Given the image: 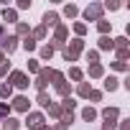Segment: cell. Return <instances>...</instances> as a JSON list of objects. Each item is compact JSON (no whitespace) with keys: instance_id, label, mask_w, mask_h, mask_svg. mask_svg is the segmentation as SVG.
<instances>
[{"instance_id":"cell-1","label":"cell","mask_w":130,"mask_h":130,"mask_svg":"<svg viewBox=\"0 0 130 130\" xmlns=\"http://www.w3.org/2000/svg\"><path fill=\"white\" fill-rule=\"evenodd\" d=\"M48 79H54V84H56V82H64V74L56 72V69H38V77H36V82H33L36 89H38V92H46Z\"/></svg>"},{"instance_id":"cell-2","label":"cell","mask_w":130,"mask_h":130,"mask_svg":"<svg viewBox=\"0 0 130 130\" xmlns=\"http://www.w3.org/2000/svg\"><path fill=\"white\" fill-rule=\"evenodd\" d=\"M117 117H120V110H117V107H107V110H102L105 130H115V125H117Z\"/></svg>"},{"instance_id":"cell-3","label":"cell","mask_w":130,"mask_h":130,"mask_svg":"<svg viewBox=\"0 0 130 130\" xmlns=\"http://www.w3.org/2000/svg\"><path fill=\"white\" fill-rule=\"evenodd\" d=\"M18 36H0V51L3 54H13L15 48H18Z\"/></svg>"},{"instance_id":"cell-4","label":"cell","mask_w":130,"mask_h":130,"mask_svg":"<svg viewBox=\"0 0 130 130\" xmlns=\"http://www.w3.org/2000/svg\"><path fill=\"white\" fill-rule=\"evenodd\" d=\"M8 84H10V87H18V89H26V87H28L31 82H28V77H26L23 72H13V74H10V82H8Z\"/></svg>"},{"instance_id":"cell-5","label":"cell","mask_w":130,"mask_h":130,"mask_svg":"<svg viewBox=\"0 0 130 130\" xmlns=\"http://www.w3.org/2000/svg\"><path fill=\"white\" fill-rule=\"evenodd\" d=\"M26 125H28L31 130H38V127L43 125V115H41V112H28V115H26Z\"/></svg>"},{"instance_id":"cell-6","label":"cell","mask_w":130,"mask_h":130,"mask_svg":"<svg viewBox=\"0 0 130 130\" xmlns=\"http://www.w3.org/2000/svg\"><path fill=\"white\" fill-rule=\"evenodd\" d=\"M102 10H105V8L94 3V5H89V8L84 10V18H87V21H102Z\"/></svg>"},{"instance_id":"cell-7","label":"cell","mask_w":130,"mask_h":130,"mask_svg":"<svg viewBox=\"0 0 130 130\" xmlns=\"http://www.w3.org/2000/svg\"><path fill=\"white\" fill-rule=\"evenodd\" d=\"M28 105H31V102H28V97H23V94H18V97L13 100V110H15V112H28Z\"/></svg>"},{"instance_id":"cell-8","label":"cell","mask_w":130,"mask_h":130,"mask_svg":"<svg viewBox=\"0 0 130 130\" xmlns=\"http://www.w3.org/2000/svg\"><path fill=\"white\" fill-rule=\"evenodd\" d=\"M41 26H43V28H48V26H54V28H56V26H59V15H56V13H46Z\"/></svg>"},{"instance_id":"cell-9","label":"cell","mask_w":130,"mask_h":130,"mask_svg":"<svg viewBox=\"0 0 130 130\" xmlns=\"http://www.w3.org/2000/svg\"><path fill=\"white\" fill-rule=\"evenodd\" d=\"M56 92H59V94H61L64 100H67V97L72 94V87H69L67 82H56Z\"/></svg>"},{"instance_id":"cell-10","label":"cell","mask_w":130,"mask_h":130,"mask_svg":"<svg viewBox=\"0 0 130 130\" xmlns=\"http://www.w3.org/2000/svg\"><path fill=\"white\" fill-rule=\"evenodd\" d=\"M46 110H48V115H51V117H61V115H64V107H61V105H56V102H51Z\"/></svg>"},{"instance_id":"cell-11","label":"cell","mask_w":130,"mask_h":130,"mask_svg":"<svg viewBox=\"0 0 130 130\" xmlns=\"http://www.w3.org/2000/svg\"><path fill=\"white\" fill-rule=\"evenodd\" d=\"M18 127H21V122L15 117H5L3 120V130H18Z\"/></svg>"},{"instance_id":"cell-12","label":"cell","mask_w":130,"mask_h":130,"mask_svg":"<svg viewBox=\"0 0 130 130\" xmlns=\"http://www.w3.org/2000/svg\"><path fill=\"white\" fill-rule=\"evenodd\" d=\"M89 77H105V69H102V64H92V67H89Z\"/></svg>"},{"instance_id":"cell-13","label":"cell","mask_w":130,"mask_h":130,"mask_svg":"<svg viewBox=\"0 0 130 130\" xmlns=\"http://www.w3.org/2000/svg\"><path fill=\"white\" fill-rule=\"evenodd\" d=\"M100 48H102V51H107V48H115V41H112L110 36H102V38H100Z\"/></svg>"},{"instance_id":"cell-14","label":"cell","mask_w":130,"mask_h":130,"mask_svg":"<svg viewBox=\"0 0 130 130\" xmlns=\"http://www.w3.org/2000/svg\"><path fill=\"white\" fill-rule=\"evenodd\" d=\"M67 48H69V51H74V54H79V51L84 48V41H82V38H74V41H72Z\"/></svg>"},{"instance_id":"cell-15","label":"cell","mask_w":130,"mask_h":130,"mask_svg":"<svg viewBox=\"0 0 130 130\" xmlns=\"http://www.w3.org/2000/svg\"><path fill=\"white\" fill-rule=\"evenodd\" d=\"M54 51H56V48H54L51 43H48V46H43V48H41V59H43V61H48V59L54 56Z\"/></svg>"},{"instance_id":"cell-16","label":"cell","mask_w":130,"mask_h":130,"mask_svg":"<svg viewBox=\"0 0 130 130\" xmlns=\"http://www.w3.org/2000/svg\"><path fill=\"white\" fill-rule=\"evenodd\" d=\"M82 117H84L87 122H92V120L97 117V110H92V107H84V110H82Z\"/></svg>"},{"instance_id":"cell-17","label":"cell","mask_w":130,"mask_h":130,"mask_svg":"<svg viewBox=\"0 0 130 130\" xmlns=\"http://www.w3.org/2000/svg\"><path fill=\"white\" fill-rule=\"evenodd\" d=\"M13 94V87L10 84H0V100H8Z\"/></svg>"},{"instance_id":"cell-18","label":"cell","mask_w":130,"mask_h":130,"mask_svg":"<svg viewBox=\"0 0 130 130\" xmlns=\"http://www.w3.org/2000/svg\"><path fill=\"white\" fill-rule=\"evenodd\" d=\"M3 18H5L8 23H18V15H15V10H8V8H5V10H3Z\"/></svg>"},{"instance_id":"cell-19","label":"cell","mask_w":130,"mask_h":130,"mask_svg":"<svg viewBox=\"0 0 130 130\" xmlns=\"http://www.w3.org/2000/svg\"><path fill=\"white\" fill-rule=\"evenodd\" d=\"M112 41H115V48H117V51H125V48H127V38H125V36L112 38Z\"/></svg>"},{"instance_id":"cell-20","label":"cell","mask_w":130,"mask_h":130,"mask_svg":"<svg viewBox=\"0 0 130 130\" xmlns=\"http://www.w3.org/2000/svg\"><path fill=\"white\" fill-rule=\"evenodd\" d=\"M105 89H107V92H115V89H117V79H115V77H107V79H105Z\"/></svg>"},{"instance_id":"cell-21","label":"cell","mask_w":130,"mask_h":130,"mask_svg":"<svg viewBox=\"0 0 130 130\" xmlns=\"http://www.w3.org/2000/svg\"><path fill=\"white\" fill-rule=\"evenodd\" d=\"M97 31H100L102 36H107V33H110V21H100V23H97Z\"/></svg>"},{"instance_id":"cell-22","label":"cell","mask_w":130,"mask_h":130,"mask_svg":"<svg viewBox=\"0 0 130 130\" xmlns=\"http://www.w3.org/2000/svg\"><path fill=\"white\" fill-rule=\"evenodd\" d=\"M38 105H41V107H48V105H51V97H48L46 92H38Z\"/></svg>"},{"instance_id":"cell-23","label":"cell","mask_w":130,"mask_h":130,"mask_svg":"<svg viewBox=\"0 0 130 130\" xmlns=\"http://www.w3.org/2000/svg\"><path fill=\"white\" fill-rule=\"evenodd\" d=\"M61 54H64V59H67V61H77V56H79V54H74V51H69L67 46L61 48Z\"/></svg>"},{"instance_id":"cell-24","label":"cell","mask_w":130,"mask_h":130,"mask_svg":"<svg viewBox=\"0 0 130 130\" xmlns=\"http://www.w3.org/2000/svg\"><path fill=\"white\" fill-rule=\"evenodd\" d=\"M77 92H79V94H82V97H89V92H92V87H89V84H87V82H82V84H79V89H77Z\"/></svg>"},{"instance_id":"cell-25","label":"cell","mask_w":130,"mask_h":130,"mask_svg":"<svg viewBox=\"0 0 130 130\" xmlns=\"http://www.w3.org/2000/svg\"><path fill=\"white\" fill-rule=\"evenodd\" d=\"M79 10H77V5H67V8H64V15H67V18H74Z\"/></svg>"},{"instance_id":"cell-26","label":"cell","mask_w":130,"mask_h":130,"mask_svg":"<svg viewBox=\"0 0 130 130\" xmlns=\"http://www.w3.org/2000/svg\"><path fill=\"white\" fill-rule=\"evenodd\" d=\"M74 33H77V36L82 38V36L87 33V26H84V23H74Z\"/></svg>"},{"instance_id":"cell-27","label":"cell","mask_w":130,"mask_h":130,"mask_svg":"<svg viewBox=\"0 0 130 130\" xmlns=\"http://www.w3.org/2000/svg\"><path fill=\"white\" fill-rule=\"evenodd\" d=\"M23 48H26V51H33V48H36V41H33L31 36H26V41H23Z\"/></svg>"},{"instance_id":"cell-28","label":"cell","mask_w":130,"mask_h":130,"mask_svg":"<svg viewBox=\"0 0 130 130\" xmlns=\"http://www.w3.org/2000/svg\"><path fill=\"white\" fill-rule=\"evenodd\" d=\"M15 33H18V36H28V26H26V23H18V26H15Z\"/></svg>"},{"instance_id":"cell-29","label":"cell","mask_w":130,"mask_h":130,"mask_svg":"<svg viewBox=\"0 0 130 130\" xmlns=\"http://www.w3.org/2000/svg\"><path fill=\"white\" fill-rule=\"evenodd\" d=\"M43 36H46V28H43V26H38V28L33 31V36H31V38L36 41V38H43Z\"/></svg>"},{"instance_id":"cell-30","label":"cell","mask_w":130,"mask_h":130,"mask_svg":"<svg viewBox=\"0 0 130 130\" xmlns=\"http://www.w3.org/2000/svg\"><path fill=\"white\" fill-rule=\"evenodd\" d=\"M69 77H72L74 82H79V79H82V69H77V67H74V69H69Z\"/></svg>"},{"instance_id":"cell-31","label":"cell","mask_w":130,"mask_h":130,"mask_svg":"<svg viewBox=\"0 0 130 130\" xmlns=\"http://www.w3.org/2000/svg\"><path fill=\"white\" fill-rule=\"evenodd\" d=\"M112 69H115V72H125L127 64H125V61H112Z\"/></svg>"},{"instance_id":"cell-32","label":"cell","mask_w":130,"mask_h":130,"mask_svg":"<svg viewBox=\"0 0 130 130\" xmlns=\"http://www.w3.org/2000/svg\"><path fill=\"white\" fill-rule=\"evenodd\" d=\"M8 112H10L8 102H0V117H8Z\"/></svg>"},{"instance_id":"cell-33","label":"cell","mask_w":130,"mask_h":130,"mask_svg":"<svg viewBox=\"0 0 130 130\" xmlns=\"http://www.w3.org/2000/svg\"><path fill=\"white\" fill-rule=\"evenodd\" d=\"M38 69H41V67H38V61H36V59H33V61H28V72L38 74Z\"/></svg>"},{"instance_id":"cell-34","label":"cell","mask_w":130,"mask_h":130,"mask_svg":"<svg viewBox=\"0 0 130 130\" xmlns=\"http://www.w3.org/2000/svg\"><path fill=\"white\" fill-rule=\"evenodd\" d=\"M89 100H92V102H100V100H102V92L92 89V92H89Z\"/></svg>"},{"instance_id":"cell-35","label":"cell","mask_w":130,"mask_h":130,"mask_svg":"<svg viewBox=\"0 0 130 130\" xmlns=\"http://www.w3.org/2000/svg\"><path fill=\"white\" fill-rule=\"evenodd\" d=\"M87 59H89L92 64H97V59H100V54H97V51H87Z\"/></svg>"},{"instance_id":"cell-36","label":"cell","mask_w":130,"mask_h":130,"mask_svg":"<svg viewBox=\"0 0 130 130\" xmlns=\"http://www.w3.org/2000/svg\"><path fill=\"white\" fill-rule=\"evenodd\" d=\"M8 69H10V64H8V61H3V64H0V77H5V74H8Z\"/></svg>"},{"instance_id":"cell-37","label":"cell","mask_w":130,"mask_h":130,"mask_svg":"<svg viewBox=\"0 0 130 130\" xmlns=\"http://www.w3.org/2000/svg\"><path fill=\"white\" fill-rule=\"evenodd\" d=\"M102 8H107V10H117V8H120V3H105Z\"/></svg>"},{"instance_id":"cell-38","label":"cell","mask_w":130,"mask_h":130,"mask_svg":"<svg viewBox=\"0 0 130 130\" xmlns=\"http://www.w3.org/2000/svg\"><path fill=\"white\" fill-rule=\"evenodd\" d=\"M18 8H21V10H26V8H31V0H21V3H18Z\"/></svg>"},{"instance_id":"cell-39","label":"cell","mask_w":130,"mask_h":130,"mask_svg":"<svg viewBox=\"0 0 130 130\" xmlns=\"http://www.w3.org/2000/svg\"><path fill=\"white\" fill-rule=\"evenodd\" d=\"M3 61H5V54H3V51H0V64H3Z\"/></svg>"},{"instance_id":"cell-40","label":"cell","mask_w":130,"mask_h":130,"mask_svg":"<svg viewBox=\"0 0 130 130\" xmlns=\"http://www.w3.org/2000/svg\"><path fill=\"white\" fill-rule=\"evenodd\" d=\"M54 130H67V127H64V125H56V127H54Z\"/></svg>"},{"instance_id":"cell-41","label":"cell","mask_w":130,"mask_h":130,"mask_svg":"<svg viewBox=\"0 0 130 130\" xmlns=\"http://www.w3.org/2000/svg\"><path fill=\"white\" fill-rule=\"evenodd\" d=\"M38 130H48V127H46V125H41V127H38Z\"/></svg>"},{"instance_id":"cell-42","label":"cell","mask_w":130,"mask_h":130,"mask_svg":"<svg viewBox=\"0 0 130 130\" xmlns=\"http://www.w3.org/2000/svg\"><path fill=\"white\" fill-rule=\"evenodd\" d=\"M0 36H3V28H0Z\"/></svg>"}]
</instances>
